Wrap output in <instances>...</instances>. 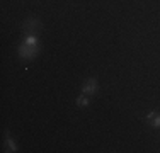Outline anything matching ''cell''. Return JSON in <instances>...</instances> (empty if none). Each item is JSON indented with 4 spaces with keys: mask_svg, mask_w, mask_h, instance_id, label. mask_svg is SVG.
<instances>
[{
    "mask_svg": "<svg viewBox=\"0 0 160 153\" xmlns=\"http://www.w3.org/2000/svg\"><path fill=\"white\" fill-rule=\"evenodd\" d=\"M24 39L19 48V55L22 60H32L39 53V41H38V32L32 31H24Z\"/></svg>",
    "mask_w": 160,
    "mask_h": 153,
    "instance_id": "cell-1",
    "label": "cell"
},
{
    "mask_svg": "<svg viewBox=\"0 0 160 153\" xmlns=\"http://www.w3.org/2000/svg\"><path fill=\"white\" fill-rule=\"evenodd\" d=\"M96 92H97V80L96 78H87L82 85V94L94 95Z\"/></svg>",
    "mask_w": 160,
    "mask_h": 153,
    "instance_id": "cell-2",
    "label": "cell"
},
{
    "mask_svg": "<svg viewBox=\"0 0 160 153\" xmlns=\"http://www.w3.org/2000/svg\"><path fill=\"white\" fill-rule=\"evenodd\" d=\"M39 26H41V22L38 21V19H28V21L24 22V31L38 32V31H39Z\"/></svg>",
    "mask_w": 160,
    "mask_h": 153,
    "instance_id": "cell-3",
    "label": "cell"
},
{
    "mask_svg": "<svg viewBox=\"0 0 160 153\" xmlns=\"http://www.w3.org/2000/svg\"><path fill=\"white\" fill-rule=\"evenodd\" d=\"M5 146H7V151H17V146L12 141V138L9 136V133H7V138H5Z\"/></svg>",
    "mask_w": 160,
    "mask_h": 153,
    "instance_id": "cell-4",
    "label": "cell"
},
{
    "mask_svg": "<svg viewBox=\"0 0 160 153\" xmlns=\"http://www.w3.org/2000/svg\"><path fill=\"white\" fill-rule=\"evenodd\" d=\"M77 106H78V107H87V106H89V95H87V94L78 95V99H77Z\"/></svg>",
    "mask_w": 160,
    "mask_h": 153,
    "instance_id": "cell-5",
    "label": "cell"
},
{
    "mask_svg": "<svg viewBox=\"0 0 160 153\" xmlns=\"http://www.w3.org/2000/svg\"><path fill=\"white\" fill-rule=\"evenodd\" d=\"M148 122H150L152 128H160V114H155V116L152 117V119L148 121Z\"/></svg>",
    "mask_w": 160,
    "mask_h": 153,
    "instance_id": "cell-6",
    "label": "cell"
},
{
    "mask_svg": "<svg viewBox=\"0 0 160 153\" xmlns=\"http://www.w3.org/2000/svg\"><path fill=\"white\" fill-rule=\"evenodd\" d=\"M155 114H157V112H155V111H152V112H148V114H147V117H145V119H147V121H150L152 117L155 116Z\"/></svg>",
    "mask_w": 160,
    "mask_h": 153,
    "instance_id": "cell-7",
    "label": "cell"
}]
</instances>
